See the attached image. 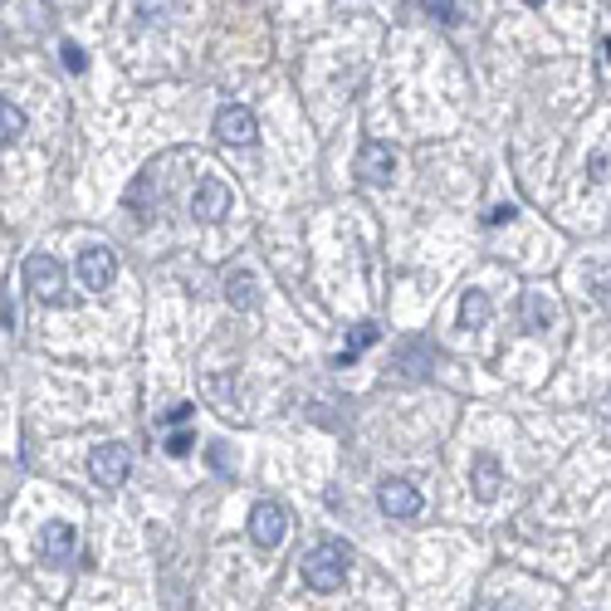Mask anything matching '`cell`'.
<instances>
[{
    "instance_id": "cell-20",
    "label": "cell",
    "mask_w": 611,
    "mask_h": 611,
    "mask_svg": "<svg viewBox=\"0 0 611 611\" xmlns=\"http://www.w3.org/2000/svg\"><path fill=\"white\" fill-rule=\"evenodd\" d=\"M59 55H65V69H69V73H89V55H83V49L73 45V39H69L65 49H59Z\"/></svg>"
},
{
    "instance_id": "cell-21",
    "label": "cell",
    "mask_w": 611,
    "mask_h": 611,
    "mask_svg": "<svg viewBox=\"0 0 611 611\" xmlns=\"http://www.w3.org/2000/svg\"><path fill=\"white\" fill-rule=\"evenodd\" d=\"M166 456H172V460L192 456V436H186V430H172V436H166Z\"/></svg>"
},
{
    "instance_id": "cell-13",
    "label": "cell",
    "mask_w": 611,
    "mask_h": 611,
    "mask_svg": "<svg viewBox=\"0 0 611 611\" xmlns=\"http://www.w3.org/2000/svg\"><path fill=\"white\" fill-rule=\"evenodd\" d=\"M470 484H475V494H480L484 504L499 499V489H504V470H499V460H494V456H475V475H470Z\"/></svg>"
},
{
    "instance_id": "cell-6",
    "label": "cell",
    "mask_w": 611,
    "mask_h": 611,
    "mask_svg": "<svg viewBox=\"0 0 611 611\" xmlns=\"http://www.w3.org/2000/svg\"><path fill=\"white\" fill-rule=\"evenodd\" d=\"M392 176H396V152H392V142H362V152H357V182H367V186H392Z\"/></svg>"
},
{
    "instance_id": "cell-22",
    "label": "cell",
    "mask_w": 611,
    "mask_h": 611,
    "mask_svg": "<svg viewBox=\"0 0 611 611\" xmlns=\"http://www.w3.org/2000/svg\"><path fill=\"white\" fill-rule=\"evenodd\" d=\"M504 220H514V206H494L489 210V226H504Z\"/></svg>"
},
{
    "instance_id": "cell-5",
    "label": "cell",
    "mask_w": 611,
    "mask_h": 611,
    "mask_svg": "<svg viewBox=\"0 0 611 611\" xmlns=\"http://www.w3.org/2000/svg\"><path fill=\"white\" fill-rule=\"evenodd\" d=\"M113 279H118V260H113V250H103V245L79 250V284H83V289H89V293H108Z\"/></svg>"
},
{
    "instance_id": "cell-8",
    "label": "cell",
    "mask_w": 611,
    "mask_h": 611,
    "mask_svg": "<svg viewBox=\"0 0 611 611\" xmlns=\"http://www.w3.org/2000/svg\"><path fill=\"white\" fill-rule=\"evenodd\" d=\"M255 132H260L255 113L240 108V103H226V108L216 113V137L226 147H250V142H255Z\"/></svg>"
},
{
    "instance_id": "cell-3",
    "label": "cell",
    "mask_w": 611,
    "mask_h": 611,
    "mask_svg": "<svg viewBox=\"0 0 611 611\" xmlns=\"http://www.w3.org/2000/svg\"><path fill=\"white\" fill-rule=\"evenodd\" d=\"M250 539H255L265 553H274L284 539H289V509L279 499H260L250 509Z\"/></svg>"
},
{
    "instance_id": "cell-10",
    "label": "cell",
    "mask_w": 611,
    "mask_h": 611,
    "mask_svg": "<svg viewBox=\"0 0 611 611\" xmlns=\"http://www.w3.org/2000/svg\"><path fill=\"white\" fill-rule=\"evenodd\" d=\"M377 504H382L387 519H416V514H420V489L411 480H382Z\"/></svg>"
},
{
    "instance_id": "cell-1",
    "label": "cell",
    "mask_w": 611,
    "mask_h": 611,
    "mask_svg": "<svg viewBox=\"0 0 611 611\" xmlns=\"http://www.w3.org/2000/svg\"><path fill=\"white\" fill-rule=\"evenodd\" d=\"M299 567H303V583H309L313 592H338L347 583V567H353V547L343 539H323L299 557Z\"/></svg>"
},
{
    "instance_id": "cell-7",
    "label": "cell",
    "mask_w": 611,
    "mask_h": 611,
    "mask_svg": "<svg viewBox=\"0 0 611 611\" xmlns=\"http://www.w3.org/2000/svg\"><path fill=\"white\" fill-rule=\"evenodd\" d=\"M230 206H235V196H230L226 182H216V176H206L201 186L192 192V216L206 220V226H216V220L230 216Z\"/></svg>"
},
{
    "instance_id": "cell-9",
    "label": "cell",
    "mask_w": 611,
    "mask_h": 611,
    "mask_svg": "<svg viewBox=\"0 0 611 611\" xmlns=\"http://www.w3.org/2000/svg\"><path fill=\"white\" fill-rule=\"evenodd\" d=\"M436 347H430V338H406L402 347H396V377L402 382H426L430 372H436Z\"/></svg>"
},
{
    "instance_id": "cell-14",
    "label": "cell",
    "mask_w": 611,
    "mask_h": 611,
    "mask_svg": "<svg viewBox=\"0 0 611 611\" xmlns=\"http://www.w3.org/2000/svg\"><path fill=\"white\" fill-rule=\"evenodd\" d=\"M519 323H523V333H547L553 328V303L543 299V293H523V303H519Z\"/></svg>"
},
{
    "instance_id": "cell-11",
    "label": "cell",
    "mask_w": 611,
    "mask_h": 611,
    "mask_svg": "<svg viewBox=\"0 0 611 611\" xmlns=\"http://www.w3.org/2000/svg\"><path fill=\"white\" fill-rule=\"evenodd\" d=\"M73 547H79V539H73V523L55 519V523H45V529H39V563L65 567V563H73Z\"/></svg>"
},
{
    "instance_id": "cell-4",
    "label": "cell",
    "mask_w": 611,
    "mask_h": 611,
    "mask_svg": "<svg viewBox=\"0 0 611 611\" xmlns=\"http://www.w3.org/2000/svg\"><path fill=\"white\" fill-rule=\"evenodd\" d=\"M89 475H93V484H103V489H118V484H128V475H132L128 446H93Z\"/></svg>"
},
{
    "instance_id": "cell-18",
    "label": "cell",
    "mask_w": 611,
    "mask_h": 611,
    "mask_svg": "<svg viewBox=\"0 0 611 611\" xmlns=\"http://www.w3.org/2000/svg\"><path fill=\"white\" fill-rule=\"evenodd\" d=\"M587 284H592V299L602 303V309H611V269L592 265V269H587Z\"/></svg>"
},
{
    "instance_id": "cell-2",
    "label": "cell",
    "mask_w": 611,
    "mask_h": 611,
    "mask_svg": "<svg viewBox=\"0 0 611 611\" xmlns=\"http://www.w3.org/2000/svg\"><path fill=\"white\" fill-rule=\"evenodd\" d=\"M25 289L39 303H65V265L55 255H30L25 260Z\"/></svg>"
},
{
    "instance_id": "cell-23",
    "label": "cell",
    "mask_w": 611,
    "mask_h": 611,
    "mask_svg": "<svg viewBox=\"0 0 611 611\" xmlns=\"http://www.w3.org/2000/svg\"><path fill=\"white\" fill-rule=\"evenodd\" d=\"M523 5H543V0H523Z\"/></svg>"
},
{
    "instance_id": "cell-17",
    "label": "cell",
    "mask_w": 611,
    "mask_h": 611,
    "mask_svg": "<svg viewBox=\"0 0 611 611\" xmlns=\"http://www.w3.org/2000/svg\"><path fill=\"white\" fill-rule=\"evenodd\" d=\"M20 132H25V113H20L10 99H0V147H5V142H15Z\"/></svg>"
},
{
    "instance_id": "cell-15",
    "label": "cell",
    "mask_w": 611,
    "mask_h": 611,
    "mask_svg": "<svg viewBox=\"0 0 611 611\" xmlns=\"http://www.w3.org/2000/svg\"><path fill=\"white\" fill-rule=\"evenodd\" d=\"M484 323H489V293L465 289V299H460V328H484Z\"/></svg>"
},
{
    "instance_id": "cell-19",
    "label": "cell",
    "mask_w": 611,
    "mask_h": 611,
    "mask_svg": "<svg viewBox=\"0 0 611 611\" xmlns=\"http://www.w3.org/2000/svg\"><path fill=\"white\" fill-rule=\"evenodd\" d=\"M420 5H426V15H430V20H440V25H456V20H460L456 0H420Z\"/></svg>"
},
{
    "instance_id": "cell-12",
    "label": "cell",
    "mask_w": 611,
    "mask_h": 611,
    "mask_svg": "<svg viewBox=\"0 0 611 611\" xmlns=\"http://www.w3.org/2000/svg\"><path fill=\"white\" fill-rule=\"evenodd\" d=\"M226 303L230 309H255L260 303V284H255V274L250 269H226Z\"/></svg>"
},
{
    "instance_id": "cell-16",
    "label": "cell",
    "mask_w": 611,
    "mask_h": 611,
    "mask_svg": "<svg viewBox=\"0 0 611 611\" xmlns=\"http://www.w3.org/2000/svg\"><path fill=\"white\" fill-rule=\"evenodd\" d=\"M377 338H382V328H377V323H357V328L347 333V347H343V357H338V362L347 367V362H353V357H362V353H367V347H372Z\"/></svg>"
}]
</instances>
